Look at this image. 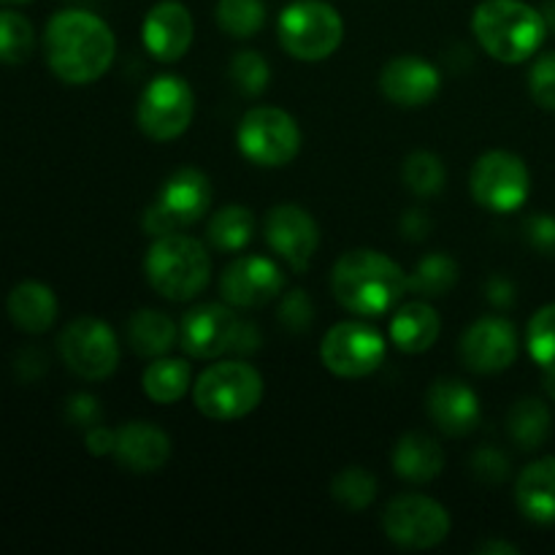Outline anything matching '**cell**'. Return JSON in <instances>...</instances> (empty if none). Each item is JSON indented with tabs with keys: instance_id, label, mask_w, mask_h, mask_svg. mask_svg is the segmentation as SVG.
Here are the masks:
<instances>
[{
	"instance_id": "obj_1",
	"label": "cell",
	"mask_w": 555,
	"mask_h": 555,
	"mask_svg": "<svg viewBox=\"0 0 555 555\" xmlns=\"http://www.w3.org/2000/svg\"><path fill=\"white\" fill-rule=\"evenodd\" d=\"M43 49L52 74L65 85L81 87L98 81L112 68L117 38L92 11L65 9L49 20Z\"/></svg>"
},
{
	"instance_id": "obj_2",
	"label": "cell",
	"mask_w": 555,
	"mask_h": 555,
	"mask_svg": "<svg viewBox=\"0 0 555 555\" xmlns=\"http://www.w3.org/2000/svg\"><path fill=\"white\" fill-rule=\"evenodd\" d=\"M410 291V274L377 249H352L331 271L336 304L356 318H383L399 307Z\"/></svg>"
},
{
	"instance_id": "obj_3",
	"label": "cell",
	"mask_w": 555,
	"mask_h": 555,
	"mask_svg": "<svg viewBox=\"0 0 555 555\" xmlns=\"http://www.w3.org/2000/svg\"><path fill=\"white\" fill-rule=\"evenodd\" d=\"M477 43L493 60L507 65L526 63L545 41V16L524 0H482L472 14Z\"/></svg>"
},
{
	"instance_id": "obj_4",
	"label": "cell",
	"mask_w": 555,
	"mask_h": 555,
	"mask_svg": "<svg viewBox=\"0 0 555 555\" xmlns=\"http://www.w3.org/2000/svg\"><path fill=\"white\" fill-rule=\"evenodd\" d=\"M144 274L166 301H193L211 282L209 249L188 233L157 236L144 258Z\"/></svg>"
},
{
	"instance_id": "obj_5",
	"label": "cell",
	"mask_w": 555,
	"mask_h": 555,
	"mask_svg": "<svg viewBox=\"0 0 555 555\" xmlns=\"http://www.w3.org/2000/svg\"><path fill=\"white\" fill-rule=\"evenodd\" d=\"M193 401L209 421H242L263 401V377L247 361H220L195 379Z\"/></svg>"
},
{
	"instance_id": "obj_6",
	"label": "cell",
	"mask_w": 555,
	"mask_h": 555,
	"mask_svg": "<svg viewBox=\"0 0 555 555\" xmlns=\"http://www.w3.org/2000/svg\"><path fill=\"white\" fill-rule=\"evenodd\" d=\"M280 43L291 57L301 63L328 60L345 41V22L339 11L325 0H296L276 22Z\"/></svg>"
},
{
	"instance_id": "obj_7",
	"label": "cell",
	"mask_w": 555,
	"mask_h": 555,
	"mask_svg": "<svg viewBox=\"0 0 555 555\" xmlns=\"http://www.w3.org/2000/svg\"><path fill=\"white\" fill-rule=\"evenodd\" d=\"M211 201H215V190H211L209 177L193 166L179 168L166 179L160 195L144 209L141 225L146 236L155 238L179 233L198 222L209 211Z\"/></svg>"
},
{
	"instance_id": "obj_8",
	"label": "cell",
	"mask_w": 555,
	"mask_h": 555,
	"mask_svg": "<svg viewBox=\"0 0 555 555\" xmlns=\"http://www.w3.org/2000/svg\"><path fill=\"white\" fill-rule=\"evenodd\" d=\"M238 150L249 163L263 168H282L301 152V128L276 106L249 108L238 122Z\"/></svg>"
},
{
	"instance_id": "obj_9",
	"label": "cell",
	"mask_w": 555,
	"mask_h": 555,
	"mask_svg": "<svg viewBox=\"0 0 555 555\" xmlns=\"http://www.w3.org/2000/svg\"><path fill=\"white\" fill-rule=\"evenodd\" d=\"M195 117V92L182 76L160 74L144 87L135 108L141 133L152 141H173Z\"/></svg>"
},
{
	"instance_id": "obj_10",
	"label": "cell",
	"mask_w": 555,
	"mask_h": 555,
	"mask_svg": "<svg viewBox=\"0 0 555 555\" xmlns=\"http://www.w3.org/2000/svg\"><path fill=\"white\" fill-rule=\"evenodd\" d=\"M383 531L404 551H431L450 534L448 509L423 493H401L383 513Z\"/></svg>"
},
{
	"instance_id": "obj_11",
	"label": "cell",
	"mask_w": 555,
	"mask_h": 555,
	"mask_svg": "<svg viewBox=\"0 0 555 555\" xmlns=\"http://www.w3.org/2000/svg\"><path fill=\"white\" fill-rule=\"evenodd\" d=\"M388 356V341L361 320L336 323L320 345V361L334 377L361 379L377 372Z\"/></svg>"
},
{
	"instance_id": "obj_12",
	"label": "cell",
	"mask_w": 555,
	"mask_h": 555,
	"mask_svg": "<svg viewBox=\"0 0 555 555\" xmlns=\"http://www.w3.org/2000/svg\"><path fill=\"white\" fill-rule=\"evenodd\" d=\"M60 358L65 366L87 383H101L108 379L119 366V339L98 318H76L74 323L65 325L60 334Z\"/></svg>"
},
{
	"instance_id": "obj_13",
	"label": "cell",
	"mask_w": 555,
	"mask_h": 555,
	"mask_svg": "<svg viewBox=\"0 0 555 555\" xmlns=\"http://www.w3.org/2000/svg\"><path fill=\"white\" fill-rule=\"evenodd\" d=\"M472 198L488 211L496 215H509V211L520 209L529 201L531 177L526 168L524 157L513 155V152L493 150L486 152L480 160L475 163L469 177Z\"/></svg>"
},
{
	"instance_id": "obj_14",
	"label": "cell",
	"mask_w": 555,
	"mask_h": 555,
	"mask_svg": "<svg viewBox=\"0 0 555 555\" xmlns=\"http://www.w3.org/2000/svg\"><path fill=\"white\" fill-rule=\"evenodd\" d=\"M242 320L231 304H198L179 325V345L195 361H215L233 352Z\"/></svg>"
},
{
	"instance_id": "obj_15",
	"label": "cell",
	"mask_w": 555,
	"mask_h": 555,
	"mask_svg": "<svg viewBox=\"0 0 555 555\" xmlns=\"http://www.w3.org/2000/svg\"><path fill=\"white\" fill-rule=\"evenodd\" d=\"M263 236L271 253L280 255L296 274H304L312 266L314 253L320 247L318 222L312 220L307 209L296 204L274 206L266 215Z\"/></svg>"
},
{
	"instance_id": "obj_16",
	"label": "cell",
	"mask_w": 555,
	"mask_h": 555,
	"mask_svg": "<svg viewBox=\"0 0 555 555\" xmlns=\"http://www.w3.org/2000/svg\"><path fill=\"white\" fill-rule=\"evenodd\" d=\"M285 291V274L263 255H242L220 276L222 301L236 309H258L276 301Z\"/></svg>"
},
{
	"instance_id": "obj_17",
	"label": "cell",
	"mask_w": 555,
	"mask_h": 555,
	"mask_svg": "<svg viewBox=\"0 0 555 555\" xmlns=\"http://www.w3.org/2000/svg\"><path fill=\"white\" fill-rule=\"evenodd\" d=\"M461 363L475 374H499L518 358V331L504 318H480L461 336Z\"/></svg>"
},
{
	"instance_id": "obj_18",
	"label": "cell",
	"mask_w": 555,
	"mask_h": 555,
	"mask_svg": "<svg viewBox=\"0 0 555 555\" xmlns=\"http://www.w3.org/2000/svg\"><path fill=\"white\" fill-rule=\"evenodd\" d=\"M195 38L193 14L179 0H160L152 5L141 25V41L157 63H177L190 52Z\"/></svg>"
},
{
	"instance_id": "obj_19",
	"label": "cell",
	"mask_w": 555,
	"mask_h": 555,
	"mask_svg": "<svg viewBox=\"0 0 555 555\" xmlns=\"http://www.w3.org/2000/svg\"><path fill=\"white\" fill-rule=\"evenodd\" d=\"M379 90L401 108H421L442 90V74L421 54H401L379 70Z\"/></svg>"
},
{
	"instance_id": "obj_20",
	"label": "cell",
	"mask_w": 555,
	"mask_h": 555,
	"mask_svg": "<svg viewBox=\"0 0 555 555\" xmlns=\"http://www.w3.org/2000/svg\"><path fill=\"white\" fill-rule=\"evenodd\" d=\"M426 412L448 437H466L480 423V399L461 379L442 377L428 388Z\"/></svg>"
},
{
	"instance_id": "obj_21",
	"label": "cell",
	"mask_w": 555,
	"mask_h": 555,
	"mask_svg": "<svg viewBox=\"0 0 555 555\" xmlns=\"http://www.w3.org/2000/svg\"><path fill=\"white\" fill-rule=\"evenodd\" d=\"M112 455L125 472L152 475V472H160L171 459V437L155 423H125L117 428V442H114Z\"/></svg>"
},
{
	"instance_id": "obj_22",
	"label": "cell",
	"mask_w": 555,
	"mask_h": 555,
	"mask_svg": "<svg viewBox=\"0 0 555 555\" xmlns=\"http://www.w3.org/2000/svg\"><path fill=\"white\" fill-rule=\"evenodd\" d=\"M515 502L518 509L531 524L551 526L555 524V459L534 461L526 466L515 486Z\"/></svg>"
},
{
	"instance_id": "obj_23",
	"label": "cell",
	"mask_w": 555,
	"mask_h": 555,
	"mask_svg": "<svg viewBox=\"0 0 555 555\" xmlns=\"http://www.w3.org/2000/svg\"><path fill=\"white\" fill-rule=\"evenodd\" d=\"M442 334L439 312L426 301H410L393 314L388 328V339L406 356H421L431 350Z\"/></svg>"
},
{
	"instance_id": "obj_24",
	"label": "cell",
	"mask_w": 555,
	"mask_h": 555,
	"mask_svg": "<svg viewBox=\"0 0 555 555\" xmlns=\"http://www.w3.org/2000/svg\"><path fill=\"white\" fill-rule=\"evenodd\" d=\"M393 469L401 480L415 486L437 480L444 469L442 444L423 431L404 434L393 450Z\"/></svg>"
},
{
	"instance_id": "obj_25",
	"label": "cell",
	"mask_w": 555,
	"mask_h": 555,
	"mask_svg": "<svg viewBox=\"0 0 555 555\" xmlns=\"http://www.w3.org/2000/svg\"><path fill=\"white\" fill-rule=\"evenodd\" d=\"M9 318L25 334H43L57 320V298L41 282H22L9 293Z\"/></svg>"
},
{
	"instance_id": "obj_26",
	"label": "cell",
	"mask_w": 555,
	"mask_h": 555,
	"mask_svg": "<svg viewBox=\"0 0 555 555\" xmlns=\"http://www.w3.org/2000/svg\"><path fill=\"white\" fill-rule=\"evenodd\" d=\"M125 339L135 356L144 361H155V358L171 352V347L179 341V331L166 312L139 309L125 325Z\"/></svg>"
},
{
	"instance_id": "obj_27",
	"label": "cell",
	"mask_w": 555,
	"mask_h": 555,
	"mask_svg": "<svg viewBox=\"0 0 555 555\" xmlns=\"http://www.w3.org/2000/svg\"><path fill=\"white\" fill-rule=\"evenodd\" d=\"M193 388V366L184 358L160 356L150 361V366L141 374V390L155 404H177Z\"/></svg>"
},
{
	"instance_id": "obj_28",
	"label": "cell",
	"mask_w": 555,
	"mask_h": 555,
	"mask_svg": "<svg viewBox=\"0 0 555 555\" xmlns=\"http://www.w3.org/2000/svg\"><path fill=\"white\" fill-rule=\"evenodd\" d=\"M255 236V215L242 204L222 206L209 220L206 238L220 253H242Z\"/></svg>"
},
{
	"instance_id": "obj_29",
	"label": "cell",
	"mask_w": 555,
	"mask_h": 555,
	"mask_svg": "<svg viewBox=\"0 0 555 555\" xmlns=\"http://www.w3.org/2000/svg\"><path fill=\"white\" fill-rule=\"evenodd\" d=\"M509 437L524 450H537L551 437V412L540 399H520L507 417Z\"/></svg>"
},
{
	"instance_id": "obj_30",
	"label": "cell",
	"mask_w": 555,
	"mask_h": 555,
	"mask_svg": "<svg viewBox=\"0 0 555 555\" xmlns=\"http://www.w3.org/2000/svg\"><path fill=\"white\" fill-rule=\"evenodd\" d=\"M459 282V263L450 255H426L410 274V291L423 298H442Z\"/></svg>"
},
{
	"instance_id": "obj_31",
	"label": "cell",
	"mask_w": 555,
	"mask_h": 555,
	"mask_svg": "<svg viewBox=\"0 0 555 555\" xmlns=\"http://www.w3.org/2000/svg\"><path fill=\"white\" fill-rule=\"evenodd\" d=\"M215 16L225 36L247 41L266 25V3L263 0H220Z\"/></svg>"
},
{
	"instance_id": "obj_32",
	"label": "cell",
	"mask_w": 555,
	"mask_h": 555,
	"mask_svg": "<svg viewBox=\"0 0 555 555\" xmlns=\"http://www.w3.org/2000/svg\"><path fill=\"white\" fill-rule=\"evenodd\" d=\"M36 47V30L30 20L20 11H0V63L20 65L25 63Z\"/></svg>"
},
{
	"instance_id": "obj_33",
	"label": "cell",
	"mask_w": 555,
	"mask_h": 555,
	"mask_svg": "<svg viewBox=\"0 0 555 555\" xmlns=\"http://www.w3.org/2000/svg\"><path fill=\"white\" fill-rule=\"evenodd\" d=\"M401 177H404L410 193L421 195V198H434L442 193L448 173H444V163L434 152H412L404 160Z\"/></svg>"
},
{
	"instance_id": "obj_34",
	"label": "cell",
	"mask_w": 555,
	"mask_h": 555,
	"mask_svg": "<svg viewBox=\"0 0 555 555\" xmlns=\"http://www.w3.org/2000/svg\"><path fill=\"white\" fill-rule=\"evenodd\" d=\"M331 496H334L341 507L358 513V509L369 507V504L374 502V496H377V480H374L372 472L363 469V466H347V469H341L339 475L334 477V482H331Z\"/></svg>"
},
{
	"instance_id": "obj_35",
	"label": "cell",
	"mask_w": 555,
	"mask_h": 555,
	"mask_svg": "<svg viewBox=\"0 0 555 555\" xmlns=\"http://www.w3.org/2000/svg\"><path fill=\"white\" fill-rule=\"evenodd\" d=\"M526 345L537 366L545 369V374H555V304H547L531 318Z\"/></svg>"
},
{
	"instance_id": "obj_36",
	"label": "cell",
	"mask_w": 555,
	"mask_h": 555,
	"mask_svg": "<svg viewBox=\"0 0 555 555\" xmlns=\"http://www.w3.org/2000/svg\"><path fill=\"white\" fill-rule=\"evenodd\" d=\"M228 74H231L233 85L242 90V95L247 98L263 95L271 79V68L266 63V57L260 52H253V49H244V52L233 54Z\"/></svg>"
},
{
	"instance_id": "obj_37",
	"label": "cell",
	"mask_w": 555,
	"mask_h": 555,
	"mask_svg": "<svg viewBox=\"0 0 555 555\" xmlns=\"http://www.w3.org/2000/svg\"><path fill=\"white\" fill-rule=\"evenodd\" d=\"M531 98L547 112H555V52L542 54L534 60L529 74Z\"/></svg>"
},
{
	"instance_id": "obj_38",
	"label": "cell",
	"mask_w": 555,
	"mask_h": 555,
	"mask_svg": "<svg viewBox=\"0 0 555 555\" xmlns=\"http://www.w3.org/2000/svg\"><path fill=\"white\" fill-rule=\"evenodd\" d=\"M312 304H309V296L304 291L291 293L287 298H282L280 304V318L282 323L291 331H307L312 325Z\"/></svg>"
},
{
	"instance_id": "obj_39",
	"label": "cell",
	"mask_w": 555,
	"mask_h": 555,
	"mask_svg": "<svg viewBox=\"0 0 555 555\" xmlns=\"http://www.w3.org/2000/svg\"><path fill=\"white\" fill-rule=\"evenodd\" d=\"M472 472L486 482H502L509 475V461L499 450L482 448L472 459Z\"/></svg>"
},
{
	"instance_id": "obj_40",
	"label": "cell",
	"mask_w": 555,
	"mask_h": 555,
	"mask_svg": "<svg viewBox=\"0 0 555 555\" xmlns=\"http://www.w3.org/2000/svg\"><path fill=\"white\" fill-rule=\"evenodd\" d=\"M65 412H68V421L81 428H92L98 426V421H101V406H98V399H92V396L87 393H79L74 396V399H68Z\"/></svg>"
},
{
	"instance_id": "obj_41",
	"label": "cell",
	"mask_w": 555,
	"mask_h": 555,
	"mask_svg": "<svg viewBox=\"0 0 555 555\" xmlns=\"http://www.w3.org/2000/svg\"><path fill=\"white\" fill-rule=\"evenodd\" d=\"M526 236H529L531 247L540 253L553 255L555 253V220L553 217H531L526 222Z\"/></svg>"
},
{
	"instance_id": "obj_42",
	"label": "cell",
	"mask_w": 555,
	"mask_h": 555,
	"mask_svg": "<svg viewBox=\"0 0 555 555\" xmlns=\"http://www.w3.org/2000/svg\"><path fill=\"white\" fill-rule=\"evenodd\" d=\"M87 450H90L92 455H112L114 453V442H117V431H112V428L106 426H92L87 428Z\"/></svg>"
},
{
	"instance_id": "obj_43",
	"label": "cell",
	"mask_w": 555,
	"mask_h": 555,
	"mask_svg": "<svg viewBox=\"0 0 555 555\" xmlns=\"http://www.w3.org/2000/svg\"><path fill=\"white\" fill-rule=\"evenodd\" d=\"M401 228H404L406 238H423L428 228H431V222H428V217L423 215V211H410V215L401 220Z\"/></svg>"
},
{
	"instance_id": "obj_44",
	"label": "cell",
	"mask_w": 555,
	"mask_h": 555,
	"mask_svg": "<svg viewBox=\"0 0 555 555\" xmlns=\"http://www.w3.org/2000/svg\"><path fill=\"white\" fill-rule=\"evenodd\" d=\"M513 285L509 282H504L502 276H496V280L488 282V298H491L493 304H502V307H507L509 301H513Z\"/></svg>"
},
{
	"instance_id": "obj_45",
	"label": "cell",
	"mask_w": 555,
	"mask_h": 555,
	"mask_svg": "<svg viewBox=\"0 0 555 555\" xmlns=\"http://www.w3.org/2000/svg\"><path fill=\"white\" fill-rule=\"evenodd\" d=\"M482 555H496V553H504V555H518L520 551L515 545H507V542H486V545L480 547Z\"/></svg>"
},
{
	"instance_id": "obj_46",
	"label": "cell",
	"mask_w": 555,
	"mask_h": 555,
	"mask_svg": "<svg viewBox=\"0 0 555 555\" xmlns=\"http://www.w3.org/2000/svg\"><path fill=\"white\" fill-rule=\"evenodd\" d=\"M547 393H551L555 401V374H547Z\"/></svg>"
},
{
	"instance_id": "obj_47",
	"label": "cell",
	"mask_w": 555,
	"mask_h": 555,
	"mask_svg": "<svg viewBox=\"0 0 555 555\" xmlns=\"http://www.w3.org/2000/svg\"><path fill=\"white\" fill-rule=\"evenodd\" d=\"M0 3H30V0H0Z\"/></svg>"
}]
</instances>
